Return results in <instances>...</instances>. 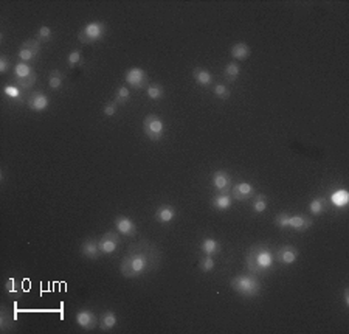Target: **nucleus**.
Masks as SVG:
<instances>
[{
  "mask_svg": "<svg viewBox=\"0 0 349 334\" xmlns=\"http://www.w3.org/2000/svg\"><path fill=\"white\" fill-rule=\"evenodd\" d=\"M158 264V252L148 241H140L130 246L120 263V274L124 278L134 280L144 275Z\"/></svg>",
  "mask_w": 349,
  "mask_h": 334,
  "instance_id": "f257e3e1",
  "label": "nucleus"
},
{
  "mask_svg": "<svg viewBox=\"0 0 349 334\" xmlns=\"http://www.w3.org/2000/svg\"><path fill=\"white\" fill-rule=\"evenodd\" d=\"M273 261H275L273 252L267 244H262V242L253 244L246 253V266L250 270V274L254 275L268 272L273 266Z\"/></svg>",
  "mask_w": 349,
  "mask_h": 334,
  "instance_id": "f03ea898",
  "label": "nucleus"
},
{
  "mask_svg": "<svg viewBox=\"0 0 349 334\" xmlns=\"http://www.w3.org/2000/svg\"><path fill=\"white\" fill-rule=\"evenodd\" d=\"M232 289L244 298H254L261 294L262 284L254 274H240L230 280Z\"/></svg>",
  "mask_w": 349,
  "mask_h": 334,
  "instance_id": "7ed1b4c3",
  "label": "nucleus"
},
{
  "mask_svg": "<svg viewBox=\"0 0 349 334\" xmlns=\"http://www.w3.org/2000/svg\"><path fill=\"white\" fill-rule=\"evenodd\" d=\"M275 224L280 229H294L296 232H306L314 225V219L308 215H289V213H278L275 216Z\"/></svg>",
  "mask_w": 349,
  "mask_h": 334,
  "instance_id": "20e7f679",
  "label": "nucleus"
},
{
  "mask_svg": "<svg viewBox=\"0 0 349 334\" xmlns=\"http://www.w3.org/2000/svg\"><path fill=\"white\" fill-rule=\"evenodd\" d=\"M14 80H16V86H19L24 92L32 90L38 81V75L33 69V66H30L28 63H19L14 66Z\"/></svg>",
  "mask_w": 349,
  "mask_h": 334,
  "instance_id": "39448f33",
  "label": "nucleus"
},
{
  "mask_svg": "<svg viewBox=\"0 0 349 334\" xmlns=\"http://www.w3.org/2000/svg\"><path fill=\"white\" fill-rule=\"evenodd\" d=\"M106 35V25L104 22L100 21H94L86 24L81 32L78 33V41L84 45H92L98 41H101Z\"/></svg>",
  "mask_w": 349,
  "mask_h": 334,
  "instance_id": "423d86ee",
  "label": "nucleus"
},
{
  "mask_svg": "<svg viewBox=\"0 0 349 334\" xmlns=\"http://www.w3.org/2000/svg\"><path fill=\"white\" fill-rule=\"evenodd\" d=\"M143 132L150 142H160L164 137V121L156 114H148L143 120Z\"/></svg>",
  "mask_w": 349,
  "mask_h": 334,
  "instance_id": "0eeeda50",
  "label": "nucleus"
},
{
  "mask_svg": "<svg viewBox=\"0 0 349 334\" xmlns=\"http://www.w3.org/2000/svg\"><path fill=\"white\" fill-rule=\"evenodd\" d=\"M40 53V42L38 39H28L25 41L20 49H19V53H18V58L20 63H32V61H34Z\"/></svg>",
  "mask_w": 349,
  "mask_h": 334,
  "instance_id": "6e6552de",
  "label": "nucleus"
},
{
  "mask_svg": "<svg viewBox=\"0 0 349 334\" xmlns=\"http://www.w3.org/2000/svg\"><path fill=\"white\" fill-rule=\"evenodd\" d=\"M232 184L233 179L230 176V173H226L224 170H218L211 176V185H213L216 193H222V194H228L232 191Z\"/></svg>",
  "mask_w": 349,
  "mask_h": 334,
  "instance_id": "1a4fd4ad",
  "label": "nucleus"
},
{
  "mask_svg": "<svg viewBox=\"0 0 349 334\" xmlns=\"http://www.w3.org/2000/svg\"><path fill=\"white\" fill-rule=\"evenodd\" d=\"M300 256V250L295 247V246H290V244H284L281 247H278L275 252H273V258H275V261H278L280 264H284V266H290L294 264Z\"/></svg>",
  "mask_w": 349,
  "mask_h": 334,
  "instance_id": "9d476101",
  "label": "nucleus"
},
{
  "mask_svg": "<svg viewBox=\"0 0 349 334\" xmlns=\"http://www.w3.org/2000/svg\"><path fill=\"white\" fill-rule=\"evenodd\" d=\"M124 81L132 89H143L148 86V73L142 67H130L124 73Z\"/></svg>",
  "mask_w": 349,
  "mask_h": 334,
  "instance_id": "9b49d317",
  "label": "nucleus"
},
{
  "mask_svg": "<svg viewBox=\"0 0 349 334\" xmlns=\"http://www.w3.org/2000/svg\"><path fill=\"white\" fill-rule=\"evenodd\" d=\"M74 323L86 331H92L98 326L100 318L92 309H81L74 314Z\"/></svg>",
  "mask_w": 349,
  "mask_h": 334,
  "instance_id": "f8f14e48",
  "label": "nucleus"
},
{
  "mask_svg": "<svg viewBox=\"0 0 349 334\" xmlns=\"http://www.w3.org/2000/svg\"><path fill=\"white\" fill-rule=\"evenodd\" d=\"M98 244H100V250L102 255H110V253L118 250V247L121 244V239H120V235L116 232L110 230V232H106L98 239Z\"/></svg>",
  "mask_w": 349,
  "mask_h": 334,
  "instance_id": "ddd939ff",
  "label": "nucleus"
},
{
  "mask_svg": "<svg viewBox=\"0 0 349 334\" xmlns=\"http://www.w3.org/2000/svg\"><path fill=\"white\" fill-rule=\"evenodd\" d=\"M48 104H50V100L48 97L45 95L44 92H33L30 94L28 98H26V106L30 111L33 112H44L48 109Z\"/></svg>",
  "mask_w": 349,
  "mask_h": 334,
  "instance_id": "4468645a",
  "label": "nucleus"
},
{
  "mask_svg": "<svg viewBox=\"0 0 349 334\" xmlns=\"http://www.w3.org/2000/svg\"><path fill=\"white\" fill-rule=\"evenodd\" d=\"M232 194L238 202H247L256 193H254V187L248 184V182H239V184H236L232 188Z\"/></svg>",
  "mask_w": 349,
  "mask_h": 334,
  "instance_id": "2eb2a0df",
  "label": "nucleus"
},
{
  "mask_svg": "<svg viewBox=\"0 0 349 334\" xmlns=\"http://www.w3.org/2000/svg\"><path fill=\"white\" fill-rule=\"evenodd\" d=\"M81 255L87 260H98L102 255L100 250V244L96 238H86L81 244Z\"/></svg>",
  "mask_w": 349,
  "mask_h": 334,
  "instance_id": "dca6fc26",
  "label": "nucleus"
},
{
  "mask_svg": "<svg viewBox=\"0 0 349 334\" xmlns=\"http://www.w3.org/2000/svg\"><path fill=\"white\" fill-rule=\"evenodd\" d=\"M115 229L124 236H134L136 233V224L124 215H120L115 218Z\"/></svg>",
  "mask_w": 349,
  "mask_h": 334,
  "instance_id": "f3484780",
  "label": "nucleus"
},
{
  "mask_svg": "<svg viewBox=\"0 0 349 334\" xmlns=\"http://www.w3.org/2000/svg\"><path fill=\"white\" fill-rule=\"evenodd\" d=\"M4 289L11 300H18L24 294V283H22V280H19L16 277H8L5 284H4Z\"/></svg>",
  "mask_w": 349,
  "mask_h": 334,
  "instance_id": "a211bd4d",
  "label": "nucleus"
},
{
  "mask_svg": "<svg viewBox=\"0 0 349 334\" xmlns=\"http://www.w3.org/2000/svg\"><path fill=\"white\" fill-rule=\"evenodd\" d=\"M174 218H176V210L172 205L163 204L156 211V221L160 224H170L171 221H174Z\"/></svg>",
  "mask_w": 349,
  "mask_h": 334,
  "instance_id": "6ab92c4d",
  "label": "nucleus"
},
{
  "mask_svg": "<svg viewBox=\"0 0 349 334\" xmlns=\"http://www.w3.org/2000/svg\"><path fill=\"white\" fill-rule=\"evenodd\" d=\"M118 325V317L114 311H104L100 317V328L101 331L108 332L112 331Z\"/></svg>",
  "mask_w": 349,
  "mask_h": 334,
  "instance_id": "aec40b11",
  "label": "nucleus"
},
{
  "mask_svg": "<svg viewBox=\"0 0 349 334\" xmlns=\"http://www.w3.org/2000/svg\"><path fill=\"white\" fill-rule=\"evenodd\" d=\"M192 78H194V81H196L197 84L204 86V87L213 84V75H211L210 70H206V69H204V67H196V69L192 70Z\"/></svg>",
  "mask_w": 349,
  "mask_h": 334,
  "instance_id": "412c9836",
  "label": "nucleus"
},
{
  "mask_svg": "<svg viewBox=\"0 0 349 334\" xmlns=\"http://www.w3.org/2000/svg\"><path fill=\"white\" fill-rule=\"evenodd\" d=\"M250 53H252V50H250V47H248L246 42L239 41V42L233 44V47H232V58L233 59H236V61H246L250 56Z\"/></svg>",
  "mask_w": 349,
  "mask_h": 334,
  "instance_id": "4be33fe9",
  "label": "nucleus"
},
{
  "mask_svg": "<svg viewBox=\"0 0 349 334\" xmlns=\"http://www.w3.org/2000/svg\"><path fill=\"white\" fill-rule=\"evenodd\" d=\"M233 204V199L230 194H222V193H218L213 196V199H211V205H213L216 210L219 211H225L228 210Z\"/></svg>",
  "mask_w": 349,
  "mask_h": 334,
  "instance_id": "5701e85b",
  "label": "nucleus"
},
{
  "mask_svg": "<svg viewBox=\"0 0 349 334\" xmlns=\"http://www.w3.org/2000/svg\"><path fill=\"white\" fill-rule=\"evenodd\" d=\"M14 322H16V317H12L11 311L6 306H2L0 309V328L2 332H8L14 328Z\"/></svg>",
  "mask_w": 349,
  "mask_h": 334,
  "instance_id": "b1692460",
  "label": "nucleus"
},
{
  "mask_svg": "<svg viewBox=\"0 0 349 334\" xmlns=\"http://www.w3.org/2000/svg\"><path fill=\"white\" fill-rule=\"evenodd\" d=\"M200 250L205 253V255H211L214 256L220 252V242L214 238H204L202 242H200Z\"/></svg>",
  "mask_w": 349,
  "mask_h": 334,
  "instance_id": "393cba45",
  "label": "nucleus"
},
{
  "mask_svg": "<svg viewBox=\"0 0 349 334\" xmlns=\"http://www.w3.org/2000/svg\"><path fill=\"white\" fill-rule=\"evenodd\" d=\"M326 208H328V201L324 196H316L309 204V211L314 216H320L322 213H324Z\"/></svg>",
  "mask_w": 349,
  "mask_h": 334,
  "instance_id": "a878e982",
  "label": "nucleus"
},
{
  "mask_svg": "<svg viewBox=\"0 0 349 334\" xmlns=\"http://www.w3.org/2000/svg\"><path fill=\"white\" fill-rule=\"evenodd\" d=\"M330 202L336 205V207H338V208H344L348 205V202H349V193H348V190H344V188L336 190V191L330 194Z\"/></svg>",
  "mask_w": 349,
  "mask_h": 334,
  "instance_id": "bb28decb",
  "label": "nucleus"
},
{
  "mask_svg": "<svg viewBox=\"0 0 349 334\" xmlns=\"http://www.w3.org/2000/svg\"><path fill=\"white\" fill-rule=\"evenodd\" d=\"M64 81H66V77L59 69H53L50 72V75H48V87L52 90H59L60 87H62Z\"/></svg>",
  "mask_w": 349,
  "mask_h": 334,
  "instance_id": "cd10ccee",
  "label": "nucleus"
},
{
  "mask_svg": "<svg viewBox=\"0 0 349 334\" xmlns=\"http://www.w3.org/2000/svg\"><path fill=\"white\" fill-rule=\"evenodd\" d=\"M239 75H240V67H239L238 63H234V61L225 66V69H224V78H225L226 83H234L239 78Z\"/></svg>",
  "mask_w": 349,
  "mask_h": 334,
  "instance_id": "c85d7f7f",
  "label": "nucleus"
},
{
  "mask_svg": "<svg viewBox=\"0 0 349 334\" xmlns=\"http://www.w3.org/2000/svg\"><path fill=\"white\" fill-rule=\"evenodd\" d=\"M4 94L5 97L18 101V103H22L24 101V90L19 87V86H12V84H8L4 87Z\"/></svg>",
  "mask_w": 349,
  "mask_h": 334,
  "instance_id": "c756f323",
  "label": "nucleus"
},
{
  "mask_svg": "<svg viewBox=\"0 0 349 334\" xmlns=\"http://www.w3.org/2000/svg\"><path fill=\"white\" fill-rule=\"evenodd\" d=\"M267 197L264 194H254L252 197V208L254 213H262L267 210Z\"/></svg>",
  "mask_w": 349,
  "mask_h": 334,
  "instance_id": "7c9ffc66",
  "label": "nucleus"
},
{
  "mask_svg": "<svg viewBox=\"0 0 349 334\" xmlns=\"http://www.w3.org/2000/svg\"><path fill=\"white\" fill-rule=\"evenodd\" d=\"M164 97V87L158 83H152L148 86V98L158 101Z\"/></svg>",
  "mask_w": 349,
  "mask_h": 334,
  "instance_id": "2f4dec72",
  "label": "nucleus"
},
{
  "mask_svg": "<svg viewBox=\"0 0 349 334\" xmlns=\"http://www.w3.org/2000/svg\"><path fill=\"white\" fill-rule=\"evenodd\" d=\"M130 98V92L129 89L126 86H120L116 90H115V98L114 101L116 103V106H124Z\"/></svg>",
  "mask_w": 349,
  "mask_h": 334,
  "instance_id": "473e14b6",
  "label": "nucleus"
},
{
  "mask_svg": "<svg viewBox=\"0 0 349 334\" xmlns=\"http://www.w3.org/2000/svg\"><path fill=\"white\" fill-rule=\"evenodd\" d=\"M216 267V261H214V256L211 255H204L199 261V269L204 274H208V272H213Z\"/></svg>",
  "mask_w": 349,
  "mask_h": 334,
  "instance_id": "72a5a7b5",
  "label": "nucleus"
},
{
  "mask_svg": "<svg viewBox=\"0 0 349 334\" xmlns=\"http://www.w3.org/2000/svg\"><path fill=\"white\" fill-rule=\"evenodd\" d=\"M36 39L40 42V44H47L53 39V30L47 25H42L39 27L38 30V35H36Z\"/></svg>",
  "mask_w": 349,
  "mask_h": 334,
  "instance_id": "f704fd0d",
  "label": "nucleus"
},
{
  "mask_svg": "<svg viewBox=\"0 0 349 334\" xmlns=\"http://www.w3.org/2000/svg\"><path fill=\"white\" fill-rule=\"evenodd\" d=\"M81 63H82V53L80 50H73V52L68 53V56H67V66L70 69L78 67Z\"/></svg>",
  "mask_w": 349,
  "mask_h": 334,
  "instance_id": "c9c22d12",
  "label": "nucleus"
},
{
  "mask_svg": "<svg viewBox=\"0 0 349 334\" xmlns=\"http://www.w3.org/2000/svg\"><path fill=\"white\" fill-rule=\"evenodd\" d=\"M214 97H218L219 100H228L232 97V92L230 89L226 87L225 84H216L214 86V90H213Z\"/></svg>",
  "mask_w": 349,
  "mask_h": 334,
  "instance_id": "e433bc0d",
  "label": "nucleus"
},
{
  "mask_svg": "<svg viewBox=\"0 0 349 334\" xmlns=\"http://www.w3.org/2000/svg\"><path fill=\"white\" fill-rule=\"evenodd\" d=\"M104 115H108V117H114L116 115V111H118V106L115 101H108L104 104Z\"/></svg>",
  "mask_w": 349,
  "mask_h": 334,
  "instance_id": "4c0bfd02",
  "label": "nucleus"
},
{
  "mask_svg": "<svg viewBox=\"0 0 349 334\" xmlns=\"http://www.w3.org/2000/svg\"><path fill=\"white\" fill-rule=\"evenodd\" d=\"M11 67V61L6 55L0 56V73H6Z\"/></svg>",
  "mask_w": 349,
  "mask_h": 334,
  "instance_id": "58836bf2",
  "label": "nucleus"
},
{
  "mask_svg": "<svg viewBox=\"0 0 349 334\" xmlns=\"http://www.w3.org/2000/svg\"><path fill=\"white\" fill-rule=\"evenodd\" d=\"M343 298H344V306L348 308V306H349V289H348V287H344Z\"/></svg>",
  "mask_w": 349,
  "mask_h": 334,
  "instance_id": "ea45409f",
  "label": "nucleus"
}]
</instances>
